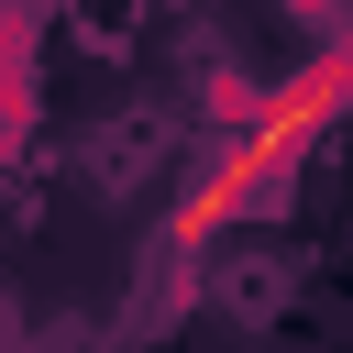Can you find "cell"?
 I'll return each mask as SVG.
<instances>
[{"instance_id": "1", "label": "cell", "mask_w": 353, "mask_h": 353, "mask_svg": "<svg viewBox=\"0 0 353 353\" xmlns=\"http://www.w3.org/2000/svg\"><path fill=\"white\" fill-rule=\"evenodd\" d=\"M342 99H353V33H342V44H320L287 88H265V99L243 110V132L221 143V165L165 210V254H199V243H221L254 199H276V188H287V165L331 132V110H342Z\"/></svg>"}]
</instances>
